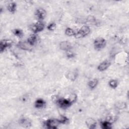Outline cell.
Returning <instances> with one entry per match:
<instances>
[{"mask_svg":"<svg viewBox=\"0 0 129 129\" xmlns=\"http://www.w3.org/2000/svg\"><path fill=\"white\" fill-rule=\"evenodd\" d=\"M93 44L94 48L99 50L103 49L105 46L106 42L105 39L102 37H98L95 39Z\"/></svg>","mask_w":129,"mask_h":129,"instance_id":"obj_3","label":"cell"},{"mask_svg":"<svg viewBox=\"0 0 129 129\" xmlns=\"http://www.w3.org/2000/svg\"><path fill=\"white\" fill-rule=\"evenodd\" d=\"M98 83V81L96 79H94L93 80H92L88 82V86L90 89H94L97 85Z\"/></svg>","mask_w":129,"mask_h":129,"instance_id":"obj_15","label":"cell"},{"mask_svg":"<svg viewBox=\"0 0 129 129\" xmlns=\"http://www.w3.org/2000/svg\"><path fill=\"white\" fill-rule=\"evenodd\" d=\"M57 120L60 123H62V124L66 123L69 121V119L64 115H60V118Z\"/></svg>","mask_w":129,"mask_h":129,"instance_id":"obj_22","label":"cell"},{"mask_svg":"<svg viewBox=\"0 0 129 129\" xmlns=\"http://www.w3.org/2000/svg\"><path fill=\"white\" fill-rule=\"evenodd\" d=\"M60 123L57 119H50L44 122V125L47 128H56Z\"/></svg>","mask_w":129,"mask_h":129,"instance_id":"obj_5","label":"cell"},{"mask_svg":"<svg viewBox=\"0 0 129 129\" xmlns=\"http://www.w3.org/2000/svg\"><path fill=\"white\" fill-rule=\"evenodd\" d=\"M38 40L37 35L35 34H33L30 35L29 37L27 38V42L31 45L33 46L34 45Z\"/></svg>","mask_w":129,"mask_h":129,"instance_id":"obj_11","label":"cell"},{"mask_svg":"<svg viewBox=\"0 0 129 129\" xmlns=\"http://www.w3.org/2000/svg\"><path fill=\"white\" fill-rule=\"evenodd\" d=\"M56 27V24L54 22L50 23L48 26H47V29L50 31H53L55 29Z\"/></svg>","mask_w":129,"mask_h":129,"instance_id":"obj_23","label":"cell"},{"mask_svg":"<svg viewBox=\"0 0 129 129\" xmlns=\"http://www.w3.org/2000/svg\"><path fill=\"white\" fill-rule=\"evenodd\" d=\"M13 33L15 35L19 37H22L23 35V31L20 29H15L13 30Z\"/></svg>","mask_w":129,"mask_h":129,"instance_id":"obj_20","label":"cell"},{"mask_svg":"<svg viewBox=\"0 0 129 129\" xmlns=\"http://www.w3.org/2000/svg\"><path fill=\"white\" fill-rule=\"evenodd\" d=\"M18 46L21 49L25 50H30L31 49V48L30 47L31 45L27 42H20L18 44Z\"/></svg>","mask_w":129,"mask_h":129,"instance_id":"obj_13","label":"cell"},{"mask_svg":"<svg viewBox=\"0 0 129 129\" xmlns=\"http://www.w3.org/2000/svg\"><path fill=\"white\" fill-rule=\"evenodd\" d=\"M45 101L41 98H39L35 102V107L37 108H42L45 105Z\"/></svg>","mask_w":129,"mask_h":129,"instance_id":"obj_12","label":"cell"},{"mask_svg":"<svg viewBox=\"0 0 129 129\" xmlns=\"http://www.w3.org/2000/svg\"><path fill=\"white\" fill-rule=\"evenodd\" d=\"M65 33L69 36H72L75 35L76 32L71 28H67L65 30Z\"/></svg>","mask_w":129,"mask_h":129,"instance_id":"obj_19","label":"cell"},{"mask_svg":"<svg viewBox=\"0 0 129 129\" xmlns=\"http://www.w3.org/2000/svg\"><path fill=\"white\" fill-rule=\"evenodd\" d=\"M86 124L89 128L93 129L96 128L97 122L93 118H88L86 120Z\"/></svg>","mask_w":129,"mask_h":129,"instance_id":"obj_10","label":"cell"},{"mask_svg":"<svg viewBox=\"0 0 129 129\" xmlns=\"http://www.w3.org/2000/svg\"><path fill=\"white\" fill-rule=\"evenodd\" d=\"M110 64L111 62L107 60H104L99 64V66L97 67V69L100 72L104 71L105 70H107L108 68H109Z\"/></svg>","mask_w":129,"mask_h":129,"instance_id":"obj_8","label":"cell"},{"mask_svg":"<svg viewBox=\"0 0 129 129\" xmlns=\"http://www.w3.org/2000/svg\"><path fill=\"white\" fill-rule=\"evenodd\" d=\"M17 5L15 2H12L8 4V10L11 13H14L16 10Z\"/></svg>","mask_w":129,"mask_h":129,"instance_id":"obj_14","label":"cell"},{"mask_svg":"<svg viewBox=\"0 0 129 129\" xmlns=\"http://www.w3.org/2000/svg\"><path fill=\"white\" fill-rule=\"evenodd\" d=\"M68 78L71 81H74L77 77V73L76 72H71L68 73L67 76Z\"/></svg>","mask_w":129,"mask_h":129,"instance_id":"obj_18","label":"cell"},{"mask_svg":"<svg viewBox=\"0 0 129 129\" xmlns=\"http://www.w3.org/2000/svg\"><path fill=\"white\" fill-rule=\"evenodd\" d=\"M72 44L71 43L67 41H63L60 43L59 47L60 49L64 51H68L71 50L72 48Z\"/></svg>","mask_w":129,"mask_h":129,"instance_id":"obj_9","label":"cell"},{"mask_svg":"<svg viewBox=\"0 0 129 129\" xmlns=\"http://www.w3.org/2000/svg\"><path fill=\"white\" fill-rule=\"evenodd\" d=\"M90 32V27L87 25H84L82 26L80 30H79L77 32L75 36L77 38H83L89 34Z\"/></svg>","mask_w":129,"mask_h":129,"instance_id":"obj_1","label":"cell"},{"mask_svg":"<svg viewBox=\"0 0 129 129\" xmlns=\"http://www.w3.org/2000/svg\"><path fill=\"white\" fill-rule=\"evenodd\" d=\"M46 11L42 8H39L37 9L35 12V16L38 20L39 21L43 20L46 17Z\"/></svg>","mask_w":129,"mask_h":129,"instance_id":"obj_6","label":"cell"},{"mask_svg":"<svg viewBox=\"0 0 129 129\" xmlns=\"http://www.w3.org/2000/svg\"><path fill=\"white\" fill-rule=\"evenodd\" d=\"M101 126L103 129H110L112 127L111 123L109 120L102 122L101 124Z\"/></svg>","mask_w":129,"mask_h":129,"instance_id":"obj_16","label":"cell"},{"mask_svg":"<svg viewBox=\"0 0 129 129\" xmlns=\"http://www.w3.org/2000/svg\"><path fill=\"white\" fill-rule=\"evenodd\" d=\"M55 101L60 107L64 109L69 107L73 103L69 98H58Z\"/></svg>","mask_w":129,"mask_h":129,"instance_id":"obj_2","label":"cell"},{"mask_svg":"<svg viewBox=\"0 0 129 129\" xmlns=\"http://www.w3.org/2000/svg\"><path fill=\"white\" fill-rule=\"evenodd\" d=\"M66 55H67V56H68V57H69V58H70V57H74V53L73 52L71 51L70 50L67 51Z\"/></svg>","mask_w":129,"mask_h":129,"instance_id":"obj_24","label":"cell"},{"mask_svg":"<svg viewBox=\"0 0 129 129\" xmlns=\"http://www.w3.org/2000/svg\"><path fill=\"white\" fill-rule=\"evenodd\" d=\"M109 86L113 88V89H115L117 87V85H118V82L117 81V80H111L109 81Z\"/></svg>","mask_w":129,"mask_h":129,"instance_id":"obj_21","label":"cell"},{"mask_svg":"<svg viewBox=\"0 0 129 129\" xmlns=\"http://www.w3.org/2000/svg\"><path fill=\"white\" fill-rule=\"evenodd\" d=\"M20 123L25 127H28L31 125V123L26 118H22L20 119Z\"/></svg>","mask_w":129,"mask_h":129,"instance_id":"obj_17","label":"cell"},{"mask_svg":"<svg viewBox=\"0 0 129 129\" xmlns=\"http://www.w3.org/2000/svg\"><path fill=\"white\" fill-rule=\"evenodd\" d=\"M11 44L12 41L10 40H2L0 43V51L1 52H3L7 48L9 47Z\"/></svg>","mask_w":129,"mask_h":129,"instance_id":"obj_7","label":"cell"},{"mask_svg":"<svg viewBox=\"0 0 129 129\" xmlns=\"http://www.w3.org/2000/svg\"><path fill=\"white\" fill-rule=\"evenodd\" d=\"M44 26V23L42 21H39L32 25L31 29L34 33H36L37 32L42 31L43 30Z\"/></svg>","mask_w":129,"mask_h":129,"instance_id":"obj_4","label":"cell"}]
</instances>
